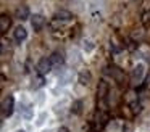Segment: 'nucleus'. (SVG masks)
<instances>
[{"label":"nucleus","instance_id":"2","mask_svg":"<svg viewBox=\"0 0 150 132\" xmlns=\"http://www.w3.org/2000/svg\"><path fill=\"white\" fill-rule=\"evenodd\" d=\"M53 64L52 61H50V56H44L39 60V63H37V73H40L42 76H45V74H49L50 71H52Z\"/></svg>","mask_w":150,"mask_h":132},{"label":"nucleus","instance_id":"1","mask_svg":"<svg viewBox=\"0 0 150 132\" xmlns=\"http://www.w3.org/2000/svg\"><path fill=\"white\" fill-rule=\"evenodd\" d=\"M13 111H15V98L11 95H8L2 103V119L10 118L13 114Z\"/></svg>","mask_w":150,"mask_h":132},{"label":"nucleus","instance_id":"11","mask_svg":"<svg viewBox=\"0 0 150 132\" xmlns=\"http://www.w3.org/2000/svg\"><path fill=\"white\" fill-rule=\"evenodd\" d=\"M91 79H92V74L89 73V71H81V73H79V84L87 85V84L91 82Z\"/></svg>","mask_w":150,"mask_h":132},{"label":"nucleus","instance_id":"10","mask_svg":"<svg viewBox=\"0 0 150 132\" xmlns=\"http://www.w3.org/2000/svg\"><path fill=\"white\" fill-rule=\"evenodd\" d=\"M55 19H58V21H69V19H73V13L66 11V10H58L55 13Z\"/></svg>","mask_w":150,"mask_h":132},{"label":"nucleus","instance_id":"9","mask_svg":"<svg viewBox=\"0 0 150 132\" xmlns=\"http://www.w3.org/2000/svg\"><path fill=\"white\" fill-rule=\"evenodd\" d=\"M10 24H11V19L8 18L7 15H2V16H0V32H2V34H5V32L8 31Z\"/></svg>","mask_w":150,"mask_h":132},{"label":"nucleus","instance_id":"5","mask_svg":"<svg viewBox=\"0 0 150 132\" xmlns=\"http://www.w3.org/2000/svg\"><path fill=\"white\" fill-rule=\"evenodd\" d=\"M31 26H33V29L36 32H39L40 29L45 26V18H44L42 15H34L31 16Z\"/></svg>","mask_w":150,"mask_h":132},{"label":"nucleus","instance_id":"7","mask_svg":"<svg viewBox=\"0 0 150 132\" xmlns=\"http://www.w3.org/2000/svg\"><path fill=\"white\" fill-rule=\"evenodd\" d=\"M16 18L21 19V21H24V19H29L31 15H29V8H28L26 5H21L20 8L16 10Z\"/></svg>","mask_w":150,"mask_h":132},{"label":"nucleus","instance_id":"12","mask_svg":"<svg viewBox=\"0 0 150 132\" xmlns=\"http://www.w3.org/2000/svg\"><path fill=\"white\" fill-rule=\"evenodd\" d=\"M44 84H45V79H44V76L40 73H37V76L33 79V89H39V87H42Z\"/></svg>","mask_w":150,"mask_h":132},{"label":"nucleus","instance_id":"16","mask_svg":"<svg viewBox=\"0 0 150 132\" xmlns=\"http://www.w3.org/2000/svg\"><path fill=\"white\" fill-rule=\"evenodd\" d=\"M57 132H69V129H68V127H60Z\"/></svg>","mask_w":150,"mask_h":132},{"label":"nucleus","instance_id":"4","mask_svg":"<svg viewBox=\"0 0 150 132\" xmlns=\"http://www.w3.org/2000/svg\"><path fill=\"white\" fill-rule=\"evenodd\" d=\"M108 90H110V87H108V82H107V80H100V82H98V89H97V95H98V100H100L103 105H107Z\"/></svg>","mask_w":150,"mask_h":132},{"label":"nucleus","instance_id":"14","mask_svg":"<svg viewBox=\"0 0 150 132\" xmlns=\"http://www.w3.org/2000/svg\"><path fill=\"white\" fill-rule=\"evenodd\" d=\"M23 114H24V118H28V119H29L31 116H33V114H31V106H24V109H23Z\"/></svg>","mask_w":150,"mask_h":132},{"label":"nucleus","instance_id":"6","mask_svg":"<svg viewBox=\"0 0 150 132\" xmlns=\"http://www.w3.org/2000/svg\"><path fill=\"white\" fill-rule=\"evenodd\" d=\"M13 37H15V40H16L18 44H21V42H24L28 39V31L23 28V26H16L15 31H13Z\"/></svg>","mask_w":150,"mask_h":132},{"label":"nucleus","instance_id":"17","mask_svg":"<svg viewBox=\"0 0 150 132\" xmlns=\"http://www.w3.org/2000/svg\"><path fill=\"white\" fill-rule=\"evenodd\" d=\"M18 132H26V131H18Z\"/></svg>","mask_w":150,"mask_h":132},{"label":"nucleus","instance_id":"3","mask_svg":"<svg viewBox=\"0 0 150 132\" xmlns=\"http://www.w3.org/2000/svg\"><path fill=\"white\" fill-rule=\"evenodd\" d=\"M144 76H145V66H144L142 63L136 64L132 69V73H131V79H132L134 84H140L144 79Z\"/></svg>","mask_w":150,"mask_h":132},{"label":"nucleus","instance_id":"15","mask_svg":"<svg viewBox=\"0 0 150 132\" xmlns=\"http://www.w3.org/2000/svg\"><path fill=\"white\" fill-rule=\"evenodd\" d=\"M149 18H150V11L149 13H145V16H144V24H149Z\"/></svg>","mask_w":150,"mask_h":132},{"label":"nucleus","instance_id":"13","mask_svg":"<svg viewBox=\"0 0 150 132\" xmlns=\"http://www.w3.org/2000/svg\"><path fill=\"white\" fill-rule=\"evenodd\" d=\"M81 108H82V102H76L74 105H73V111H74L76 114H81Z\"/></svg>","mask_w":150,"mask_h":132},{"label":"nucleus","instance_id":"8","mask_svg":"<svg viewBox=\"0 0 150 132\" xmlns=\"http://www.w3.org/2000/svg\"><path fill=\"white\" fill-rule=\"evenodd\" d=\"M50 61H52L53 66H62V64L65 63V58H63V55L60 53V52H53V53L50 55Z\"/></svg>","mask_w":150,"mask_h":132}]
</instances>
